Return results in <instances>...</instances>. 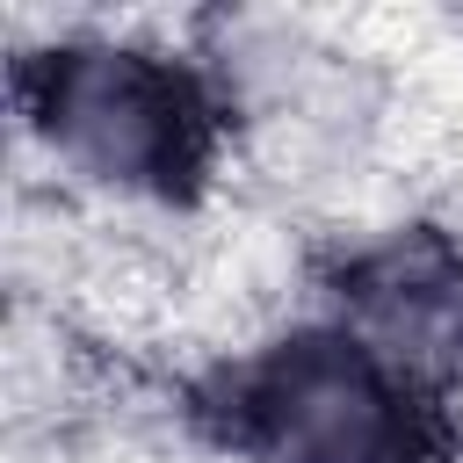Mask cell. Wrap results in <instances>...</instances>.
Listing matches in <instances>:
<instances>
[{"label": "cell", "instance_id": "1", "mask_svg": "<svg viewBox=\"0 0 463 463\" xmlns=\"http://www.w3.org/2000/svg\"><path fill=\"white\" fill-rule=\"evenodd\" d=\"M203 22L58 14L7 22L14 188L87 217L188 224L224 195V101L195 51Z\"/></svg>", "mask_w": 463, "mask_h": 463}, {"label": "cell", "instance_id": "2", "mask_svg": "<svg viewBox=\"0 0 463 463\" xmlns=\"http://www.w3.org/2000/svg\"><path fill=\"white\" fill-rule=\"evenodd\" d=\"M195 391L203 441L239 463H456V420L326 311L289 318Z\"/></svg>", "mask_w": 463, "mask_h": 463}, {"label": "cell", "instance_id": "3", "mask_svg": "<svg viewBox=\"0 0 463 463\" xmlns=\"http://www.w3.org/2000/svg\"><path fill=\"white\" fill-rule=\"evenodd\" d=\"M311 311L354 333L398 383L463 405V210H405L318 246Z\"/></svg>", "mask_w": 463, "mask_h": 463}]
</instances>
